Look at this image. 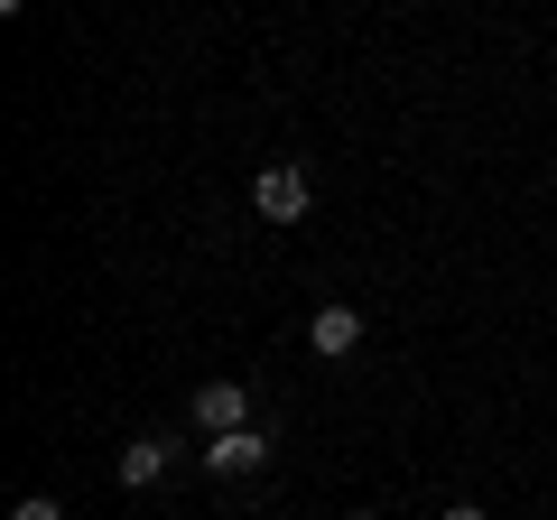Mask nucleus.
<instances>
[{"label": "nucleus", "mask_w": 557, "mask_h": 520, "mask_svg": "<svg viewBox=\"0 0 557 520\" xmlns=\"http://www.w3.org/2000/svg\"><path fill=\"white\" fill-rule=\"evenodd\" d=\"M196 428H205V437L251 428V391H242V381H205V391H196Z\"/></svg>", "instance_id": "20e7f679"}, {"label": "nucleus", "mask_w": 557, "mask_h": 520, "mask_svg": "<svg viewBox=\"0 0 557 520\" xmlns=\"http://www.w3.org/2000/svg\"><path fill=\"white\" fill-rule=\"evenodd\" d=\"M251 214L260 223H307V214H317V177H307L298 159H270L251 177Z\"/></svg>", "instance_id": "f257e3e1"}, {"label": "nucleus", "mask_w": 557, "mask_h": 520, "mask_svg": "<svg viewBox=\"0 0 557 520\" xmlns=\"http://www.w3.org/2000/svg\"><path fill=\"white\" fill-rule=\"evenodd\" d=\"M10 520H65V502L57 493H20V502H10Z\"/></svg>", "instance_id": "423d86ee"}, {"label": "nucleus", "mask_w": 557, "mask_h": 520, "mask_svg": "<svg viewBox=\"0 0 557 520\" xmlns=\"http://www.w3.org/2000/svg\"><path fill=\"white\" fill-rule=\"evenodd\" d=\"M437 520H493V511H483V502H446Z\"/></svg>", "instance_id": "0eeeda50"}, {"label": "nucleus", "mask_w": 557, "mask_h": 520, "mask_svg": "<svg viewBox=\"0 0 557 520\" xmlns=\"http://www.w3.org/2000/svg\"><path fill=\"white\" fill-rule=\"evenodd\" d=\"M344 520H372V511H344Z\"/></svg>", "instance_id": "6e6552de"}, {"label": "nucleus", "mask_w": 557, "mask_h": 520, "mask_svg": "<svg viewBox=\"0 0 557 520\" xmlns=\"http://www.w3.org/2000/svg\"><path fill=\"white\" fill-rule=\"evenodd\" d=\"M168 465H177V437H131L121 446V493H149V483H168Z\"/></svg>", "instance_id": "39448f33"}, {"label": "nucleus", "mask_w": 557, "mask_h": 520, "mask_svg": "<svg viewBox=\"0 0 557 520\" xmlns=\"http://www.w3.org/2000/svg\"><path fill=\"white\" fill-rule=\"evenodd\" d=\"M196 456H205V474H260V465H270L278 446L260 437V428H233V437H205Z\"/></svg>", "instance_id": "f03ea898"}, {"label": "nucleus", "mask_w": 557, "mask_h": 520, "mask_svg": "<svg viewBox=\"0 0 557 520\" xmlns=\"http://www.w3.org/2000/svg\"><path fill=\"white\" fill-rule=\"evenodd\" d=\"M307 344H317L325 362H344V354L362 344V307H354V298H325L317 317H307Z\"/></svg>", "instance_id": "7ed1b4c3"}]
</instances>
